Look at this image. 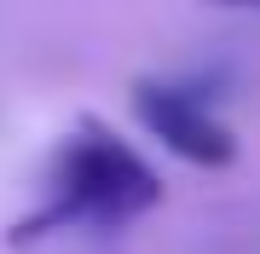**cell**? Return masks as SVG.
<instances>
[{
  "instance_id": "obj_1",
  "label": "cell",
  "mask_w": 260,
  "mask_h": 254,
  "mask_svg": "<svg viewBox=\"0 0 260 254\" xmlns=\"http://www.w3.org/2000/svg\"><path fill=\"white\" fill-rule=\"evenodd\" d=\"M156 197H162V179L104 122H81L75 139L52 162V197L29 220H18L12 243L23 248V243H35L47 231H64V226H121V220L156 208Z\"/></svg>"
},
{
  "instance_id": "obj_2",
  "label": "cell",
  "mask_w": 260,
  "mask_h": 254,
  "mask_svg": "<svg viewBox=\"0 0 260 254\" xmlns=\"http://www.w3.org/2000/svg\"><path fill=\"white\" fill-rule=\"evenodd\" d=\"M133 110L139 122L156 133L174 156L197 162V168H225L237 156V139L220 116L208 110V98H197L191 87H168V81H139L133 87Z\"/></svg>"
},
{
  "instance_id": "obj_3",
  "label": "cell",
  "mask_w": 260,
  "mask_h": 254,
  "mask_svg": "<svg viewBox=\"0 0 260 254\" xmlns=\"http://www.w3.org/2000/svg\"><path fill=\"white\" fill-rule=\"evenodd\" d=\"M214 6H260V0H214Z\"/></svg>"
}]
</instances>
